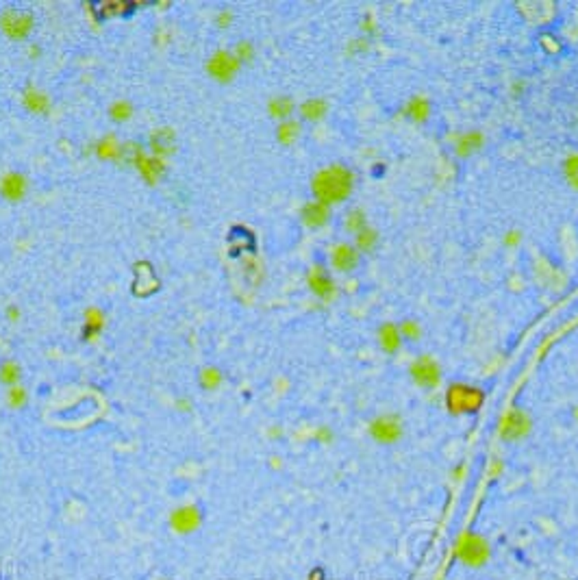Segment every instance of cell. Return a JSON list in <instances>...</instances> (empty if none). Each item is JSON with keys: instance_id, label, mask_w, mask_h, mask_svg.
Segmentation results:
<instances>
[{"instance_id": "6da1fadb", "label": "cell", "mask_w": 578, "mask_h": 580, "mask_svg": "<svg viewBox=\"0 0 578 580\" xmlns=\"http://www.w3.org/2000/svg\"><path fill=\"white\" fill-rule=\"evenodd\" d=\"M354 183H357V176L348 166L330 163L311 178V194H314V200H320L328 207L342 205L354 191Z\"/></svg>"}, {"instance_id": "7a4b0ae2", "label": "cell", "mask_w": 578, "mask_h": 580, "mask_svg": "<svg viewBox=\"0 0 578 580\" xmlns=\"http://www.w3.org/2000/svg\"><path fill=\"white\" fill-rule=\"evenodd\" d=\"M35 31V15L25 9L9 7L0 11V33L11 41H27Z\"/></svg>"}, {"instance_id": "3957f363", "label": "cell", "mask_w": 578, "mask_h": 580, "mask_svg": "<svg viewBox=\"0 0 578 580\" xmlns=\"http://www.w3.org/2000/svg\"><path fill=\"white\" fill-rule=\"evenodd\" d=\"M241 70V63L235 59V55L231 50H224V48H220L215 50L207 63H205V72L211 81L220 83V85H227V83H233L237 79Z\"/></svg>"}, {"instance_id": "277c9868", "label": "cell", "mask_w": 578, "mask_h": 580, "mask_svg": "<svg viewBox=\"0 0 578 580\" xmlns=\"http://www.w3.org/2000/svg\"><path fill=\"white\" fill-rule=\"evenodd\" d=\"M307 285L311 289V294L318 296L320 300H330L332 296H335V281H332L330 272L322 263H316V265L309 267Z\"/></svg>"}, {"instance_id": "5b68a950", "label": "cell", "mask_w": 578, "mask_h": 580, "mask_svg": "<svg viewBox=\"0 0 578 580\" xmlns=\"http://www.w3.org/2000/svg\"><path fill=\"white\" fill-rule=\"evenodd\" d=\"M29 194V178L22 172H7L0 176V196L7 203H22Z\"/></svg>"}, {"instance_id": "8992f818", "label": "cell", "mask_w": 578, "mask_h": 580, "mask_svg": "<svg viewBox=\"0 0 578 580\" xmlns=\"http://www.w3.org/2000/svg\"><path fill=\"white\" fill-rule=\"evenodd\" d=\"M361 263V252L354 248V243L342 241L335 243L330 250V267L335 272H352L357 270Z\"/></svg>"}, {"instance_id": "52a82bcc", "label": "cell", "mask_w": 578, "mask_h": 580, "mask_svg": "<svg viewBox=\"0 0 578 580\" xmlns=\"http://www.w3.org/2000/svg\"><path fill=\"white\" fill-rule=\"evenodd\" d=\"M148 146H150V154L159 159H168L170 154L176 152V146H179V137H176V130L170 128V126H159L150 133V140H148Z\"/></svg>"}, {"instance_id": "ba28073f", "label": "cell", "mask_w": 578, "mask_h": 580, "mask_svg": "<svg viewBox=\"0 0 578 580\" xmlns=\"http://www.w3.org/2000/svg\"><path fill=\"white\" fill-rule=\"evenodd\" d=\"M22 107L33 116H48L53 111V98L37 85H27L22 89Z\"/></svg>"}, {"instance_id": "9c48e42d", "label": "cell", "mask_w": 578, "mask_h": 580, "mask_svg": "<svg viewBox=\"0 0 578 580\" xmlns=\"http://www.w3.org/2000/svg\"><path fill=\"white\" fill-rule=\"evenodd\" d=\"M300 220L307 229H322L330 222V207L320 200H309L300 209Z\"/></svg>"}, {"instance_id": "30bf717a", "label": "cell", "mask_w": 578, "mask_h": 580, "mask_svg": "<svg viewBox=\"0 0 578 580\" xmlns=\"http://www.w3.org/2000/svg\"><path fill=\"white\" fill-rule=\"evenodd\" d=\"M483 403V396L472 387H452L448 393V405L455 411H474Z\"/></svg>"}, {"instance_id": "8fae6325", "label": "cell", "mask_w": 578, "mask_h": 580, "mask_svg": "<svg viewBox=\"0 0 578 580\" xmlns=\"http://www.w3.org/2000/svg\"><path fill=\"white\" fill-rule=\"evenodd\" d=\"M94 154L100 161H124V146L114 135H105L94 144Z\"/></svg>"}, {"instance_id": "7c38bea8", "label": "cell", "mask_w": 578, "mask_h": 580, "mask_svg": "<svg viewBox=\"0 0 578 580\" xmlns=\"http://www.w3.org/2000/svg\"><path fill=\"white\" fill-rule=\"evenodd\" d=\"M265 109H268V116L278 120V122H285V120H292L294 116V111L298 109L296 102L285 96V94H278V96H272L268 100V104H265Z\"/></svg>"}, {"instance_id": "4fadbf2b", "label": "cell", "mask_w": 578, "mask_h": 580, "mask_svg": "<svg viewBox=\"0 0 578 580\" xmlns=\"http://www.w3.org/2000/svg\"><path fill=\"white\" fill-rule=\"evenodd\" d=\"M403 114L415 124H424L431 118V102L426 96H419V94L411 96L407 100V104L403 107Z\"/></svg>"}, {"instance_id": "5bb4252c", "label": "cell", "mask_w": 578, "mask_h": 580, "mask_svg": "<svg viewBox=\"0 0 578 580\" xmlns=\"http://www.w3.org/2000/svg\"><path fill=\"white\" fill-rule=\"evenodd\" d=\"M485 144V135L480 130H468V133H461L455 142V152L461 154V157H470V154L478 152Z\"/></svg>"}, {"instance_id": "9a60e30c", "label": "cell", "mask_w": 578, "mask_h": 580, "mask_svg": "<svg viewBox=\"0 0 578 580\" xmlns=\"http://www.w3.org/2000/svg\"><path fill=\"white\" fill-rule=\"evenodd\" d=\"M298 114L304 122H320L324 120V116L328 114V102L324 98H307L300 107Z\"/></svg>"}, {"instance_id": "2e32d148", "label": "cell", "mask_w": 578, "mask_h": 580, "mask_svg": "<svg viewBox=\"0 0 578 580\" xmlns=\"http://www.w3.org/2000/svg\"><path fill=\"white\" fill-rule=\"evenodd\" d=\"M300 133H302V126L296 120L278 122V126H276V142L283 144V146H294L298 142V137H300Z\"/></svg>"}, {"instance_id": "e0dca14e", "label": "cell", "mask_w": 578, "mask_h": 580, "mask_svg": "<svg viewBox=\"0 0 578 580\" xmlns=\"http://www.w3.org/2000/svg\"><path fill=\"white\" fill-rule=\"evenodd\" d=\"M376 246H379V231L374 227H365L363 231H359L354 235V248H357L361 255L363 252H374Z\"/></svg>"}, {"instance_id": "ac0fdd59", "label": "cell", "mask_w": 578, "mask_h": 580, "mask_svg": "<svg viewBox=\"0 0 578 580\" xmlns=\"http://www.w3.org/2000/svg\"><path fill=\"white\" fill-rule=\"evenodd\" d=\"M109 118L114 120L116 124H124V122H128L133 116H135V107H133L128 100H124V98H118V100H114L109 104Z\"/></svg>"}, {"instance_id": "d6986e66", "label": "cell", "mask_w": 578, "mask_h": 580, "mask_svg": "<svg viewBox=\"0 0 578 580\" xmlns=\"http://www.w3.org/2000/svg\"><path fill=\"white\" fill-rule=\"evenodd\" d=\"M231 53L235 55V59L241 63V68H243V65H248V63L255 61V57H257V46H255V43H253L250 39H241V41L235 43V48H233Z\"/></svg>"}, {"instance_id": "ffe728a7", "label": "cell", "mask_w": 578, "mask_h": 580, "mask_svg": "<svg viewBox=\"0 0 578 580\" xmlns=\"http://www.w3.org/2000/svg\"><path fill=\"white\" fill-rule=\"evenodd\" d=\"M344 227H346V231H348V233L357 235L359 231H363L365 227H370V224H368V215H365L361 209H352V211H348V213H346Z\"/></svg>"}, {"instance_id": "44dd1931", "label": "cell", "mask_w": 578, "mask_h": 580, "mask_svg": "<svg viewBox=\"0 0 578 580\" xmlns=\"http://www.w3.org/2000/svg\"><path fill=\"white\" fill-rule=\"evenodd\" d=\"M413 374L417 376V381L419 383H424V385H433L437 381V367L431 363V361H417L413 365Z\"/></svg>"}, {"instance_id": "7402d4cb", "label": "cell", "mask_w": 578, "mask_h": 580, "mask_svg": "<svg viewBox=\"0 0 578 580\" xmlns=\"http://www.w3.org/2000/svg\"><path fill=\"white\" fill-rule=\"evenodd\" d=\"M563 174L570 187L578 189V152L570 154V157L563 161Z\"/></svg>"}, {"instance_id": "603a6c76", "label": "cell", "mask_w": 578, "mask_h": 580, "mask_svg": "<svg viewBox=\"0 0 578 580\" xmlns=\"http://www.w3.org/2000/svg\"><path fill=\"white\" fill-rule=\"evenodd\" d=\"M374 435L379 437L381 441H391L398 437V426L391 421V419H381L374 424Z\"/></svg>"}, {"instance_id": "cb8c5ba5", "label": "cell", "mask_w": 578, "mask_h": 580, "mask_svg": "<svg viewBox=\"0 0 578 580\" xmlns=\"http://www.w3.org/2000/svg\"><path fill=\"white\" fill-rule=\"evenodd\" d=\"M400 337H403V335H400V330L394 324H385L381 328V342H383L385 350H396L400 346Z\"/></svg>"}, {"instance_id": "d4e9b609", "label": "cell", "mask_w": 578, "mask_h": 580, "mask_svg": "<svg viewBox=\"0 0 578 580\" xmlns=\"http://www.w3.org/2000/svg\"><path fill=\"white\" fill-rule=\"evenodd\" d=\"M105 326V316L100 313L98 309H90L85 313V328L87 330H100Z\"/></svg>"}, {"instance_id": "484cf974", "label": "cell", "mask_w": 578, "mask_h": 580, "mask_svg": "<svg viewBox=\"0 0 578 580\" xmlns=\"http://www.w3.org/2000/svg\"><path fill=\"white\" fill-rule=\"evenodd\" d=\"M233 20H235L233 9L224 7V9H220V11L215 13V27H217V29H229V27L233 25Z\"/></svg>"}, {"instance_id": "4316f807", "label": "cell", "mask_w": 578, "mask_h": 580, "mask_svg": "<svg viewBox=\"0 0 578 580\" xmlns=\"http://www.w3.org/2000/svg\"><path fill=\"white\" fill-rule=\"evenodd\" d=\"M400 335H403V337H409V339H417L419 324L415 320H405L403 326H400Z\"/></svg>"}, {"instance_id": "83f0119b", "label": "cell", "mask_w": 578, "mask_h": 580, "mask_svg": "<svg viewBox=\"0 0 578 580\" xmlns=\"http://www.w3.org/2000/svg\"><path fill=\"white\" fill-rule=\"evenodd\" d=\"M41 55H43V50H41L39 43L31 41V43H29V48H27V57H29V59H33V61H39V59H41Z\"/></svg>"}, {"instance_id": "f1b7e54d", "label": "cell", "mask_w": 578, "mask_h": 580, "mask_svg": "<svg viewBox=\"0 0 578 580\" xmlns=\"http://www.w3.org/2000/svg\"><path fill=\"white\" fill-rule=\"evenodd\" d=\"M7 318H9V322H18V320L22 318V311H20V306L11 304V306L7 309Z\"/></svg>"}]
</instances>
